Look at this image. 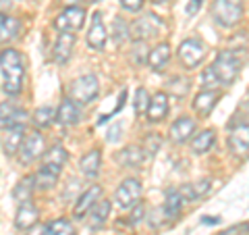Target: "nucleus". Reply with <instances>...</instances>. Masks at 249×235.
<instances>
[{"label":"nucleus","mask_w":249,"mask_h":235,"mask_svg":"<svg viewBox=\"0 0 249 235\" xmlns=\"http://www.w3.org/2000/svg\"><path fill=\"white\" fill-rule=\"evenodd\" d=\"M214 139H216V136H214L212 129L199 131L197 136L191 139V150L196 152V154H204V152H208L210 148L214 146Z\"/></svg>","instance_id":"obj_28"},{"label":"nucleus","mask_w":249,"mask_h":235,"mask_svg":"<svg viewBox=\"0 0 249 235\" xmlns=\"http://www.w3.org/2000/svg\"><path fill=\"white\" fill-rule=\"evenodd\" d=\"M85 2H89V4H93V2H102V0H85Z\"/></svg>","instance_id":"obj_47"},{"label":"nucleus","mask_w":249,"mask_h":235,"mask_svg":"<svg viewBox=\"0 0 249 235\" xmlns=\"http://www.w3.org/2000/svg\"><path fill=\"white\" fill-rule=\"evenodd\" d=\"M160 144H162L160 136L152 133V136H147V137H145V148H143V150H147V154H154V152L160 148Z\"/></svg>","instance_id":"obj_38"},{"label":"nucleus","mask_w":249,"mask_h":235,"mask_svg":"<svg viewBox=\"0 0 249 235\" xmlns=\"http://www.w3.org/2000/svg\"><path fill=\"white\" fill-rule=\"evenodd\" d=\"M147 59H150V52H147L145 42H137L133 46V62L135 65H143V62H147Z\"/></svg>","instance_id":"obj_36"},{"label":"nucleus","mask_w":249,"mask_h":235,"mask_svg":"<svg viewBox=\"0 0 249 235\" xmlns=\"http://www.w3.org/2000/svg\"><path fill=\"white\" fill-rule=\"evenodd\" d=\"M48 233L50 235H75V229L71 221H67V218H56V221H52L48 225Z\"/></svg>","instance_id":"obj_34"},{"label":"nucleus","mask_w":249,"mask_h":235,"mask_svg":"<svg viewBox=\"0 0 249 235\" xmlns=\"http://www.w3.org/2000/svg\"><path fill=\"white\" fill-rule=\"evenodd\" d=\"M42 154H44V136L37 131H31L29 136L23 139V144L19 148V160L23 164H27L31 160L40 158Z\"/></svg>","instance_id":"obj_9"},{"label":"nucleus","mask_w":249,"mask_h":235,"mask_svg":"<svg viewBox=\"0 0 249 235\" xmlns=\"http://www.w3.org/2000/svg\"><path fill=\"white\" fill-rule=\"evenodd\" d=\"M34 187H36V179L34 177H25L17 183V187L13 190V198L19 202V204H25V202L31 198L34 194Z\"/></svg>","instance_id":"obj_29"},{"label":"nucleus","mask_w":249,"mask_h":235,"mask_svg":"<svg viewBox=\"0 0 249 235\" xmlns=\"http://www.w3.org/2000/svg\"><path fill=\"white\" fill-rule=\"evenodd\" d=\"M196 131V121L191 117H178V119L170 125V139L175 144H183L191 137V133Z\"/></svg>","instance_id":"obj_15"},{"label":"nucleus","mask_w":249,"mask_h":235,"mask_svg":"<svg viewBox=\"0 0 249 235\" xmlns=\"http://www.w3.org/2000/svg\"><path fill=\"white\" fill-rule=\"evenodd\" d=\"M25 125H9L4 127V154L6 156H13L19 152V148L25 139Z\"/></svg>","instance_id":"obj_14"},{"label":"nucleus","mask_w":249,"mask_h":235,"mask_svg":"<svg viewBox=\"0 0 249 235\" xmlns=\"http://www.w3.org/2000/svg\"><path fill=\"white\" fill-rule=\"evenodd\" d=\"M139 198H142V183L137 179H124L119 185V190L114 194V200L123 210H131L139 204Z\"/></svg>","instance_id":"obj_6"},{"label":"nucleus","mask_w":249,"mask_h":235,"mask_svg":"<svg viewBox=\"0 0 249 235\" xmlns=\"http://www.w3.org/2000/svg\"><path fill=\"white\" fill-rule=\"evenodd\" d=\"M201 6V0H191L189 4H187V15H196Z\"/></svg>","instance_id":"obj_41"},{"label":"nucleus","mask_w":249,"mask_h":235,"mask_svg":"<svg viewBox=\"0 0 249 235\" xmlns=\"http://www.w3.org/2000/svg\"><path fill=\"white\" fill-rule=\"evenodd\" d=\"M237 231H239V227H232V229L224 231V233H220V235H237Z\"/></svg>","instance_id":"obj_43"},{"label":"nucleus","mask_w":249,"mask_h":235,"mask_svg":"<svg viewBox=\"0 0 249 235\" xmlns=\"http://www.w3.org/2000/svg\"><path fill=\"white\" fill-rule=\"evenodd\" d=\"M212 69H214V73L218 77V81L224 83V85H231L239 75V60L235 57V52H231V50L220 52L216 57Z\"/></svg>","instance_id":"obj_4"},{"label":"nucleus","mask_w":249,"mask_h":235,"mask_svg":"<svg viewBox=\"0 0 249 235\" xmlns=\"http://www.w3.org/2000/svg\"><path fill=\"white\" fill-rule=\"evenodd\" d=\"M131 38V27L124 23L121 17H116L112 21V40L116 46H123Z\"/></svg>","instance_id":"obj_32"},{"label":"nucleus","mask_w":249,"mask_h":235,"mask_svg":"<svg viewBox=\"0 0 249 235\" xmlns=\"http://www.w3.org/2000/svg\"><path fill=\"white\" fill-rule=\"evenodd\" d=\"M100 164H102V154H100V150H91L81 158L79 169L88 179H96L100 173Z\"/></svg>","instance_id":"obj_25"},{"label":"nucleus","mask_w":249,"mask_h":235,"mask_svg":"<svg viewBox=\"0 0 249 235\" xmlns=\"http://www.w3.org/2000/svg\"><path fill=\"white\" fill-rule=\"evenodd\" d=\"M201 81H204L206 90H214L216 85H220V81H218V77H216V73H214V69H212V67H208L206 71L201 73Z\"/></svg>","instance_id":"obj_37"},{"label":"nucleus","mask_w":249,"mask_h":235,"mask_svg":"<svg viewBox=\"0 0 249 235\" xmlns=\"http://www.w3.org/2000/svg\"><path fill=\"white\" fill-rule=\"evenodd\" d=\"M143 218V206H135V213H133V216H131V223H137V221H142Z\"/></svg>","instance_id":"obj_42"},{"label":"nucleus","mask_w":249,"mask_h":235,"mask_svg":"<svg viewBox=\"0 0 249 235\" xmlns=\"http://www.w3.org/2000/svg\"><path fill=\"white\" fill-rule=\"evenodd\" d=\"M110 208H112L110 200H98L96 204L91 206V210H89V227L91 229H98V227H102L108 221Z\"/></svg>","instance_id":"obj_26"},{"label":"nucleus","mask_w":249,"mask_h":235,"mask_svg":"<svg viewBox=\"0 0 249 235\" xmlns=\"http://www.w3.org/2000/svg\"><path fill=\"white\" fill-rule=\"evenodd\" d=\"M210 187H212V183H210L208 179H201V181L183 185L178 192H181L183 200H197V198H201V196H206L210 192Z\"/></svg>","instance_id":"obj_27"},{"label":"nucleus","mask_w":249,"mask_h":235,"mask_svg":"<svg viewBox=\"0 0 249 235\" xmlns=\"http://www.w3.org/2000/svg\"><path fill=\"white\" fill-rule=\"evenodd\" d=\"M37 216H40L37 208L31 206L29 202H25V204H21L19 210H17V216H15V225H17V229H21V231L31 229V227L37 223Z\"/></svg>","instance_id":"obj_20"},{"label":"nucleus","mask_w":249,"mask_h":235,"mask_svg":"<svg viewBox=\"0 0 249 235\" xmlns=\"http://www.w3.org/2000/svg\"><path fill=\"white\" fill-rule=\"evenodd\" d=\"M147 106H150V96H147V90L145 88H139L135 92V113L137 115L147 113Z\"/></svg>","instance_id":"obj_35"},{"label":"nucleus","mask_w":249,"mask_h":235,"mask_svg":"<svg viewBox=\"0 0 249 235\" xmlns=\"http://www.w3.org/2000/svg\"><path fill=\"white\" fill-rule=\"evenodd\" d=\"M58 175L60 173H56V171H50V169H40L37 171V175L34 177L36 179V187L37 190H52L54 185H56V181H58Z\"/></svg>","instance_id":"obj_30"},{"label":"nucleus","mask_w":249,"mask_h":235,"mask_svg":"<svg viewBox=\"0 0 249 235\" xmlns=\"http://www.w3.org/2000/svg\"><path fill=\"white\" fill-rule=\"evenodd\" d=\"M56 119V113H54V108L52 106H42V108H37V111L34 113V125L36 127H48V125Z\"/></svg>","instance_id":"obj_33"},{"label":"nucleus","mask_w":249,"mask_h":235,"mask_svg":"<svg viewBox=\"0 0 249 235\" xmlns=\"http://www.w3.org/2000/svg\"><path fill=\"white\" fill-rule=\"evenodd\" d=\"M0 71H2V90L9 96H19L23 90V77H25V67L23 59L17 50L6 48L0 52Z\"/></svg>","instance_id":"obj_1"},{"label":"nucleus","mask_w":249,"mask_h":235,"mask_svg":"<svg viewBox=\"0 0 249 235\" xmlns=\"http://www.w3.org/2000/svg\"><path fill=\"white\" fill-rule=\"evenodd\" d=\"M178 60H181V65L185 69H189V71H193L201 60H204L206 57V46L201 40H197V38H189V40L181 42V46H178Z\"/></svg>","instance_id":"obj_5"},{"label":"nucleus","mask_w":249,"mask_h":235,"mask_svg":"<svg viewBox=\"0 0 249 235\" xmlns=\"http://www.w3.org/2000/svg\"><path fill=\"white\" fill-rule=\"evenodd\" d=\"M27 121V113L17 108L13 102H2L0 104V123L4 125V127H9V125H25Z\"/></svg>","instance_id":"obj_17"},{"label":"nucleus","mask_w":249,"mask_h":235,"mask_svg":"<svg viewBox=\"0 0 249 235\" xmlns=\"http://www.w3.org/2000/svg\"><path fill=\"white\" fill-rule=\"evenodd\" d=\"M88 44L93 50H104V46H106V27H104V21H102V15L100 13L91 15V25L88 31Z\"/></svg>","instance_id":"obj_13"},{"label":"nucleus","mask_w":249,"mask_h":235,"mask_svg":"<svg viewBox=\"0 0 249 235\" xmlns=\"http://www.w3.org/2000/svg\"><path fill=\"white\" fill-rule=\"evenodd\" d=\"M85 23V11L79 9V6H67L56 19H54V27L58 31H79Z\"/></svg>","instance_id":"obj_7"},{"label":"nucleus","mask_w":249,"mask_h":235,"mask_svg":"<svg viewBox=\"0 0 249 235\" xmlns=\"http://www.w3.org/2000/svg\"><path fill=\"white\" fill-rule=\"evenodd\" d=\"M121 6L124 11H131V13H137L139 9L143 6V0H121Z\"/></svg>","instance_id":"obj_39"},{"label":"nucleus","mask_w":249,"mask_h":235,"mask_svg":"<svg viewBox=\"0 0 249 235\" xmlns=\"http://www.w3.org/2000/svg\"><path fill=\"white\" fill-rule=\"evenodd\" d=\"M79 119H81V111H79V106H77V102H73V100H62V104L56 111V121L60 125H73Z\"/></svg>","instance_id":"obj_21"},{"label":"nucleus","mask_w":249,"mask_h":235,"mask_svg":"<svg viewBox=\"0 0 249 235\" xmlns=\"http://www.w3.org/2000/svg\"><path fill=\"white\" fill-rule=\"evenodd\" d=\"M21 31V21L17 17H9V15L0 13V44L15 40Z\"/></svg>","instance_id":"obj_23"},{"label":"nucleus","mask_w":249,"mask_h":235,"mask_svg":"<svg viewBox=\"0 0 249 235\" xmlns=\"http://www.w3.org/2000/svg\"><path fill=\"white\" fill-rule=\"evenodd\" d=\"M98 92H100L98 77L91 75V73L77 77L71 85V96L77 104H89L91 100L98 98Z\"/></svg>","instance_id":"obj_3"},{"label":"nucleus","mask_w":249,"mask_h":235,"mask_svg":"<svg viewBox=\"0 0 249 235\" xmlns=\"http://www.w3.org/2000/svg\"><path fill=\"white\" fill-rule=\"evenodd\" d=\"M168 60H170V44L162 42V44L156 46V48L150 50V59H147V65H150L154 71H162V69L168 65Z\"/></svg>","instance_id":"obj_24"},{"label":"nucleus","mask_w":249,"mask_h":235,"mask_svg":"<svg viewBox=\"0 0 249 235\" xmlns=\"http://www.w3.org/2000/svg\"><path fill=\"white\" fill-rule=\"evenodd\" d=\"M13 0H0V9H6V6H11Z\"/></svg>","instance_id":"obj_44"},{"label":"nucleus","mask_w":249,"mask_h":235,"mask_svg":"<svg viewBox=\"0 0 249 235\" xmlns=\"http://www.w3.org/2000/svg\"><path fill=\"white\" fill-rule=\"evenodd\" d=\"M75 42H77L75 34H71V31H60L58 40H56V44H54V60H56L58 65H65V62L71 59Z\"/></svg>","instance_id":"obj_12"},{"label":"nucleus","mask_w":249,"mask_h":235,"mask_svg":"<svg viewBox=\"0 0 249 235\" xmlns=\"http://www.w3.org/2000/svg\"><path fill=\"white\" fill-rule=\"evenodd\" d=\"M156 4H164V2H170V0H154Z\"/></svg>","instance_id":"obj_46"},{"label":"nucleus","mask_w":249,"mask_h":235,"mask_svg":"<svg viewBox=\"0 0 249 235\" xmlns=\"http://www.w3.org/2000/svg\"><path fill=\"white\" fill-rule=\"evenodd\" d=\"M100 196H102V187L100 185H91L89 190H85L79 198L75 200V208H73L75 218H83L85 215H88L91 210V206L100 200Z\"/></svg>","instance_id":"obj_11"},{"label":"nucleus","mask_w":249,"mask_h":235,"mask_svg":"<svg viewBox=\"0 0 249 235\" xmlns=\"http://www.w3.org/2000/svg\"><path fill=\"white\" fill-rule=\"evenodd\" d=\"M65 162H67V150L62 146H52L50 150H46L42 156V167L56 171V173L62 171V164Z\"/></svg>","instance_id":"obj_18"},{"label":"nucleus","mask_w":249,"mask_h":235,"mask_svg":"<svg viewBox=\"0 0 249 235\" xmlns=\"http://www.w3.org/2000/svg\"><path fill=\"white\" fill-rule=\"evenodd\" d=\"M212 17L218 25L232 27L243 17V9L237 0H214L212 2Z\"/></svg>","instance_id":"obj_2"},{"label":"nucleus","mask_w":249,"mask_h":235,"mask_svg":"<svg viewBox=\"0 0 249 235\" xmlns=\"http://www.w3.org/2000/svg\"><path fill=\"white\" fill-rule=\"evenodd\" d=\"M183 206V196L181 192H168L166 202H164V216L166 218H177Z\"/></svg>","instance_id":"obj_31"},{"label":"nucleus","mask_w":249,"mask_h":235,"mask_svg":"<svg viewBox=\"0 0 249 235\" xmlns=\"http://www.w3.org/2000/svg\"><path fill=\"white\" fill-rule=\"evenodd\" d=\"M218 102V92L216 90H204L199 92L196 100H193V111H196L199 117H208L212 113V108Z\"/></svg>","instance_id":"obj_19"},{"label":"nucleus","mask_w":249,"mask_h":235,"mask_svg":"<svg viewBox=\"0 0 249 235\" xmlns=\"http://www.w3.org/2000/svg\"><path fill=\"white\" fill-rule=\"evenodd\" d=\"M229 148L235 156H245L249 152V125H237L229 136Z\"/></svg>","instance_id":"obj_10"},{"label":"nucleus","mask_w":249,"mask_h":235,"mask_svg":"<svg viewBox=\"0 0 249 235\" xmlns=\"http://www.w3.org/2000/svg\"><path fill=\"white\" fill-rule=\"evenodd\" d=\"M160 27H162V21L156 17V15L150 13V15H145V17L137 19L133 25H131V38L137 40V42H145L147 38L158 34Z\"/></svg>","instance_id":"obj_8"},{"label":"nucleus","mask_w":249,"mask_h":235,"mask_svg":"<svg viewBox=\"0 0 249 235\" xmlns=\"http://www.w3.org/2000/svg\"><path fill=\"white\" fill-rule=\"evenodd\" d=\"M147 121L158 123L168 115V98L164 92L154 94V98H150V106H147Z\"/></svg>","instance_id":"obj_16"},{"label":"nucleus","mask_w":249,"mask_h":235,"mask_svg":"<svg viewBox=\"0 0 249 235\" xmlns=\"http://www.w3.org/2000/svg\"><path fill=\"white\" fill-rule=\"evenodd\" d=\"M204 223H206V225H208V223H210V225H214V223H218V218H208V216H206V218H204Z\"/></svg>","instance_id":"obj_45"},{"label":"nucleus","mask_w":249,"mask_h":235,"mask_svg":"<svg viewBox=\"0 0 249 235\" xmlns=\"http://www.w3.org/2000/svg\"><path fill=\"white\" fill-rule=\"evenodd\" d=\"M119 137H121V125H112V127L108 129L106 139H108V142H116Z\"/></svg>","instance_id":"obj_40"},{"label":"nucleus","mask_w":249,"mask_h":235,"mask_svg":"<svg viewBox=\"0 0 249 235\" xmlns=\"http://www.w3.org/2000/svg\"><path fill=\"white\" fill-rule=\"evenodd\" d=\"M114 158L119 164H123V167L137 169V167H142V162H143V150L137 146H129V148H124V150L116 152Z\"/></svg>","instance_id":"obj_22"}]
</instances>
